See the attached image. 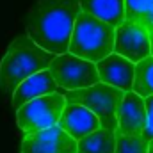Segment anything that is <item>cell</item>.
I'll return each mask as SVG.
<instances>
[{
    "mask_svg": "<svg viewBox=\"0 0 153 153\" xmlns=\"http://www.w3.org/2000/svg\"><path fill=\"white\" fill-rule=\"evenodd\" d=\"M66 105V98L62 93H52L34 98L16 109V123L23 134H34L39 130L55 126L62 109Z\"/></svg>",
    "mask_w": 153,
    "mask_h": 153,
    "instance_id": "cell-5",
    "label": "cell"
},
{
    "mask_svg": "<svg viewBox=\"0 0 153 153\" xmlns=\"http://www.w3.org/2000/svg\"><path fill=\"white\" fill-rule=\"evenodd\" d=\"M114 53L128 59L134 64L150 57L152 52H150V36L146 25L125 20L119 27H116Z\"/></svg>",
    "mask_w": 153,
    "mask_h": 153,
    "instance_id": "cell-7",
    "label": "cell"
},
{
    "mask_svg": "<svg viewBox=\"0 0 153 153\" xmlns=\"http://www.w3.org/2000/svg\"><path fill=\"white\" fill-rule=\"evenodd\" d=\"M22 153H76V141L55 125L34 134H25Z\"/></svg>",
    "mask_w": 153,
    "mask_h": 153,
    "instance_id": "cell-8",
    "label": "cell"
},
{
    "mask_svg": "<svg viewBox=\"0 0 153 153\" xmlns=\"http://www.w3.org/2000/svg\"><path fill=\"white\" fill-rule=\"evenodd\" d=\"M144 105H146V114H148V126H146L143 137L146 141H152L153 139V94L144 98Z\"/></svg>",
    "mask_w": 153,
    "mask_h": 153,
    "instance_id": "cell-18",
    "label": "cell"
},
{
    "mask_svg": "<svg viewBox=\"0 0 153 153\" xmlns=\"http://www.w3.org/2000/svg\"><path fill=\"white\" fill-rule=\"evenodd\" d=\"M48 71L52 73L59 89H64V91L91 87L100 82L96 64L85 59H80L70 52L55 55L48 66Z\"/></svg>",
    "mask_w": 153,
    "mask_h": 153,
    "instance_id": "cell-6",
    "label": "cell"
},
{
    "mask_svg": "<svg viewBox=\"0 0 153 153\" xmlns=\"http://www.w3.org/2000/svg\"><path fill=\"white\" fill-rule=\"evenodd\" d=\"M57 125L66 134H70L75 141H80L82 137H85L100 128L98 117L89 109H85L84 105H78V103H71V102H66Z\"/></svg>",
    "mask_w": 153,
    "mask_h": 153,
    "instance_id": "cell-11",
    "label": "cell"
},
{
    "mask_svg": "<svg viewBox=\"0 0 153 153\" xmlns=\"http://www.w3.org/2000/svg\"><path fill=\"white\" fill-rule=\"evenodd\" d=\"M132 91L143 98H148L153 94V55L135 64V76H134Z\"/></svg>",
    "mask_w": 153,
    "mask_h": 153,
    "instance_id": "cell-15",
    "label": "cell"
},
{
    "mask_svg": "<svg viewBox=\"0 0 153 153\" xmlns=\"http://www.w3.org/2000/svg\"><path fill=\"white\" fill-rule=\"evenodd\" d=\"M116 29L112 25L80 11L75 20L68 52L89 62H98L114 52Z\"/></svg>",
    "mask_w": 153,
    "mask_h": 153,
    "instance_id": "cell-3",
    "label": "cell"
},
{
    "mask_svg": "<svg viewBox=\"0 0 153 153\" xmlns=\"http://www.w3.org/2000/svg\"><path fill=\"white\" fill-rule=\"evenodd\" d=\"M53 57V53L38 46L27 34L13 39L0 61V94L13 96L25 78L48 70Z\"/></svg>",
    "mask_w": 153,
    "mask_h": 153,
    "instance_id": "cell-2",
    "label": "cell"
},
{
    "mask_svg": "<svg viewBox=\"0 0 153 153\" xmlns=\"http://www.w3.org/2000/svg\"><path fill=\"white\" fill-rule=\"evenodd\" d=\"M96 70H98L100 82L112 85L123 93L132 91L134 76H135V64L130 62L128 59L112 52L111 55L96 62Z\"/></svg>",
    "mask_w": 153,
    "mask_h": 153,
    "instance_id": "cell-10",
    "label": "cell"
},
{
    "mask_svg": "<svg viewBox=\"0 0 153 153\" xmlns=\"http://www.w3.org/2000/svg\"><path fill=\"white\" fill-rule=\"evenodd\" d=\"M80 11L112 25L119 27L125 22V0H78Z\"/></svg>",
    "mask_w": 153,
    "mask_h": 153,
    "instance_id": "cell-13",
    "label": "cell"
},
{
    "mask_svg": "<svg viewBox=\"0 0 153 153\" xmlns=\"http://www.w3.org/2000/svg\"><path fill=\"white\" fill-rule=\"evenodd\" d=\"M148 153H153V139L150 141V144H148Z\"/></svg>",
    "mask_w": 153,
    "mask_h": 153,
    "instance_id": "cell-20",
    "label": "cell"
},
{
    "mask_svg": "<svg viewBox=\"0 0 153 153\" xmlns=\"http://www.w3.org/2000/svg\"><path fill=\"white\" fill-rule=\"evenodd\" d=\"M52 93H59V85L55 84L53 76L48 70H43L36 75L25 78L14 89V93L11 96V105L14 109H20L27 102L39 98V96H45V94H52Z\"/></svg>",
    "mask_w": 153,
    "mask_h": 153,
    "instance_id": "cell-12",
    "label": "cell"
},
{
    "mask_svg": "<svg viewBox=\"0 0 153 153\" xmlns=\"http://www.w3.org/2000/svg\"><path fill=\"white\" fill-rule=\"evenodd\" d=\"M125 20L148 25L153 22V0H125Z\"/></svg>",
    "mask_w": 153,
    "mask_h": 153,
    "instance_id": "cell-16",
    "label": "cell"
},
{
    "mask_svg": "<svg viewBox=\"0 0 153 153\" xmlns=\"http://www.w3.org/2000/svg\"><path fill=\"white\" fill-rule=\"evenodd\" d=\"M117 134L123 135H143L148 126V114L144 98L134 91H126L117 107Z\"/></svg>",
    "mask_w": 153,
    "mask_h": 153,
    "instance_id": "cell-9",
    "label": "cell"
},
{
    "mask_svg": "<svg viewBox=\"0 0 153 153\" xmlns=\"http://www.w3.org/2000/svg\"><path fill=\"white\" fill-rule=\"evenodd\" d=\"M146 29H148V36H150V52L153 55V22L146 25Z\"/></svg>",
    "mask_w": 153,
    "mask_h": 153,
    "instance_id": "cell-19",
    "label": "cell"
},
{
    "mask_svg": "<svg viewBox=\"0 0 153 153\" xmlns=\"http://www.w3.org/2000/svg\"><path fill=\"white\" fill-rule=\"evenodd\" d=\"M59 93L64 94L66 102L84 105L85 109H89L93 114L98 117L100 121V128H107V130H114L117 128V107L123 100V91L116 89L112 85H107L103 82H98L91 87H84V89H76V91H64L59 89Z\"/></svg>",
    "mask_w": 153,
    "mask_h": 153,
    "instance_id": "cell-4",
    "label": "cell"
},
{
    "mask_svg": "<svg viewBox=\"0 0 153 153\" xmlns=\"http://www.w3.org/2000/svg\"><path fill=\"white\" fill-rule=\"evenodd\" d=\"M148 144L143 135H123L116 132V152L114 153H148Z\"/></svg>",
    "mask_w": 153,
    "mask_h": 153,
    "instance_id": "cell-17",
    "label": "cell"
},
{
    "mask_svg": "<svg viewBox=\"0 0 153 153\" xmlns=\"http://www.w3.org/2000/svg\"><path fill=\"white\" fill-rule=\"evenodd\" d=\"M78 13V0H36L25 16L27 36L53 55L66 53Z\"/></svg>",
    "mask_w": 153,
    "mask_h": 153,
    "instance_id": "cell-1",
    "label": "cell"
},
{
    "mask_svg": "<svg viewBox=\"0 0 153 153\" xmlns=\"http://www.w3.org/2000/svg\"><path fill=\"white\" fill-rule=\"evenodd\" d=\"M116 132L107 128H98L93 134L76 141V153H114Z\"/></svg>",
    "mask_w": 153,
    "mask_h": 153,
    "instance_id": "cell-14",
    "label": "cell"
}]
</instances>
